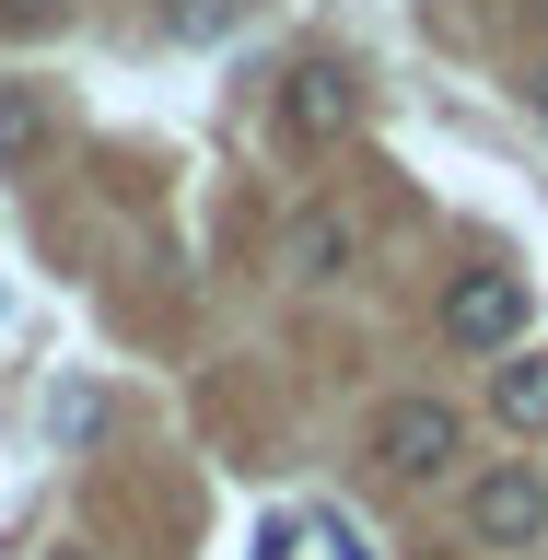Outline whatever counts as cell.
Here are the masks:
<instances>
[{
  "label": "cell",
  "instance_id": "cell-1",
  "mask_svg": "<svg viewBox=\"0 0 548 560\" xmlns=\"http://www.w3.org/2000/svg\"><path fill=\"white\" fill-rule=\"evenodd\" d=\"M374 455H385V479L432 490V479H455V455H467V420H455L444 397H397V409L374 420Z\"/></svg>",
  "mask_w": 548,
  "mask_h": 560
},
{
  "label": "cell",
  "instance_id": "cell-2",
  "mask_svg": "<svg viewBox=\"0 0 548 560\" xmlns=\"http://www.w3.org/2000/svg\"><path fill=\"white\" fill-rule=\"evenodd\" d=\"M280 129L304 140V152L350 140V129H362V70H350V59H304L292 82H280Z\"/></svg>",
  "mask_w": 548,
  "mask_h": 560
},
{
  "label": "cell",
  "instance_id": "cell-3",
  "mask_svg": "<svg viewBox=\"0 0 548 560\" xmlns=\"http://www.w3.org/2000/svg\"><path fill=\"white\" fill-rule=\"evenodd\" d=\"M467 537L479 549H537L548 537V479L537 467H479L467 479Z\"/></svg>",
  "mask_w": 548,
  "mask_h": 560
},
{
  "label": "cell",
  "instance_id": "cell-4",
  "mask_svg": "<svg viewBox=\"0 0 548 560\" xmlns=\"http://www.w3.org/2000/svg\"><path fill=\"white\" fill-rule=\"evenodd\" d=\"M444 339L455 350H514L525 339V280L514 269H467L444 292Z\"/></svg>",
  "mask_w": 548,
  "mask_h": 560
},
{
  "label": "cell",
  "instance_id": "cell-5",
  "mask_svg": "<svg viewBox=\"0 0 548 560\" xmlns=\"http://www.w3.org/2000/svg\"><path fill=\"white\" fill-rule=\"evenodd\" d=\"M350 245H362V234H350L339 210H304L280 257H292V280H304V292H327V280H350Z\"/></svg>",
  "mask_w": 548,
  "mask_h": 560
},
{
  "label": "cell",
  "instance_id": "cell-6",
  "mask_svg": "<svg viewBox=\"0 0 548 560\" xmlns=\"http://www.w3.org/2000/svg\"><path fill=\"white\" fill-rule=\"evenodd\" d=\"M47 140H59L47 94L35 82H0V164H47Z\"/></svg>",
  "mask_w": 548,
  "mask_h": 560
},
{
  "label": "cell",
  "instance_id": "cell-7",
  "mask_svg": "<svg viewBox=\"0 0 548 560\" xmlns=\"http://www.w3.org/2000/svg\"><path fill=\"white\" fill-rule=\"evenodd\" d=\"M490 409L514 420V432H548V362H537V350H502V374H490Z\"/></svg>",
  "mask_w": 548,
  "mask_h": 560
},
{
  "label": "cell",
  "instance_id": "cell-8",
  "mask_svg": "<svg viewBox=\"0 0 548 560\" xmlns=\"http://www.w3.org/2000/svg\"><path fill=\"white\" fill-rule=\"evenodd\" d=\"M175 35H234V0H175Z\"/></svg>",
  "mask_w": 548,
  "mask_h": 560
},
{
  "label": "cell",
  "instance_id": "cell-9",
  "mask_svg": "<svg viewBox=\"0 0 548 560\" xmlns=\"http://www.w3.org/2000/svg\"><path fill=\"white\" fill-rule=\"evenodd\" d=\"M315 549H327V560H374V549H362V537H350V525H339V514L315 525Z\"/></svg>",
  "mask_w": 548,
  "mask_h": 560
},
{
  "label": "cell",
  "instance_id": "cell-10",
  "mask_svg": "<svg viewBox=\"0 0 548 560\" xmlns=\"http://www.w3.org/2000/svg\"><path fill=\"white\" fill-rule=\"evenodd\" d=\"M525 94H537V117H548V59H537V82H525Z\"/></svg>",
  "mask_w": 548,
  "mask_h": 560
},
{
  "label": "cell",
  "instance_id": "cell-11",
  "mask_svg": "<svg viewBox=\"0 0 548 560\" xmlns=\"http://www.w3.org/2000/svg\"><path fill=\"white\" fill-rule=\"evenodd\" d=\"M47 560H82V549H47Z\"/></svg>",
  "mask_w": 548,
  "mask_h": 560
},
{
  "label": "cell",
  "instance_id": "cell-12",
  "mask_svg": "<svg viewBox=\"0 0 548 560\" xmlns=\"http://www.w3.org/2000/svg\"><path fill=\"white\" fill-rule=\"evenodd\" d=\"M537 12H548V0H537Z\"/></svg>",
  "mask_w": 548,
  "mask_h": 560
}]
</instances>
